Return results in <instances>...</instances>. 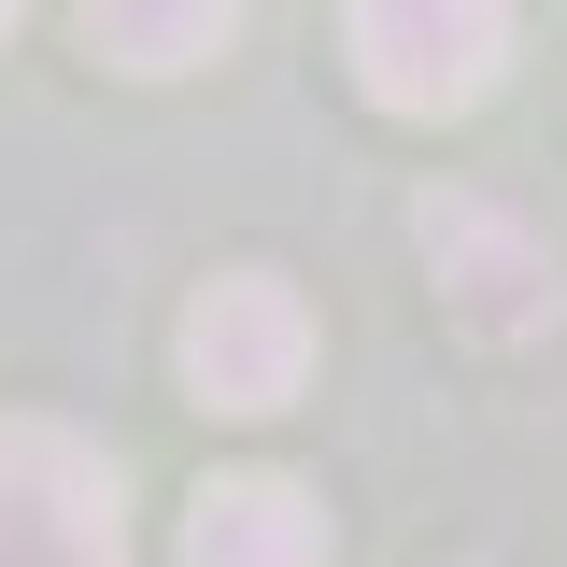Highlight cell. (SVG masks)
Returning <instances> with one entry per match:
<instances>
[{
  "mask_svg": "<svg viewBox=\"0 0 567 567\" xmlns=\"http://www.w3.org/2000/svg\"><path fill=\"white\" fill-rule=\"evenodd\" d=\"M341 58L383 114H468L511 71V0H341Z\"/></svg>",
  "mask_w": 567,
  "mask_h": 567,
  "instance_id": "6da1fadb",
  "label": "cell"
},
{
  "mask_svg": "<svg viewBox=\"0 0 567 567\" xmlns=\"http://www.w3.org/2000/svg\"><path fill=\"white\" fill-rule=\"evenodd\" d=\"M0 567H128L114 468L71 425H0Z\"/></svg>",
  "mask_w": 567,
  "mask_h": 567,
  "instance_id": "7a4b0ae2",
  "label": "cell"
},
{
  "mask_svg": "<svg viewBox=\"0 0 567 567\" xmlns=\"http://www.w3.org/2000/svg\"><path fill=\"white\" fill-rule=\"evenodd\" d=\"M185 383H199L213 412H284V398L312 383V312H298V284L284 270L199 284V312H185Z\"/></svg>",
  "mask_w": 567,
  "mask_h": 567,
  "instance_id": "3957f363",
  "label": "cell"
},
{
  "mask_svg": "<svg viewBox=\"0 0 567 567\" xmlns=\"http://www.w3.org/2000/svg\"><path fill=\"white\" fill-rule=\"evenodd\" d=\"M425 270H440V298H454L483 341L554 327V241H539V227H511L496 199H425Z\"/></svg>",
  "mask_w": 567,
  "mask_h": 567,
  "instance_id": "277c9868",
  "label": "cell"
},
{
  "mask_svg": "<svg viewBox=\"0 0 567 567\" xmlns=\"http://www.w3.org/2000/svg\"><path fill=\"white\" fill-rule=\"evenodd\" d=\"M185 567H327V511L270 468H241V483H199L185 511Z\"/></svg>",
  "mask_w": 567,
  "mask_h": 567,
  "instance_id": "5b68a950",
  "label": "cell"
},
{
  "mask_svg": "<svg viewBox=\"0 0 567 567\" xmlns=\"http://www.w3.org/2000/svg\"><path fill=\"white\" fill-rule=\"evenodd\" d=\"M241 43V0H85V58L128 71V85H171V71H213Z\"/></svg>",
  "mask_w": 567,
  "mask_h": 567,
  "instance_id": "8992f818",
  "label": "cell"
},
{
  "mask_svg": "<svg viewBox=\"0 0 567 567\" xmlns=\"http://www.w3.org/2000/svg\"><path fill=\"white\" fill-rule=\"evenodd\" d=\"M14 14H29V0H0V29H14Z\"/></svg>",
  "mask_w": 567,
  "mask_h": 567,
  "instance_id": "52a82bcc",
  "label": "cell"
}]
</instances>
